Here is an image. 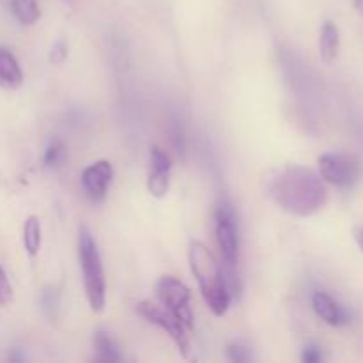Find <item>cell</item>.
<instances>
[{"instance_id": "obj_17", "label": "cell", "mask_w": 363, "mask_h": 363, "mask_svg": "<svg viewBox=\"0 0 363 363\" xmlns=\"http://www.w3.org/2000/svg\"><path fill=\"white\" fill-rule=\"evenodd\" d=\"M11 301H13V287H11L6 272L0 266V307H7Z\"/></svg>"}, {"instance_id": "obj_3", "label": "cell", "mask_w": 363, "mask_h": 363, "mask_svg": "<svg viewBox=\"0 0 363 363\" xmlns=\"http://www.w3.org/2000/svg\"><path fill=\"white\" fill-rule=\"evenodd\" d=\"M78 254H80V266L84 272L85 293H87L89 305L92 312H103L106 303V282L105 272H103L101 255H99L98 245L94 238L89 233L87 227H80V238H78Z\"/></svg>"}, {"instance_id": "obj_22", "label": "cell", "mask_w": 363, "mask_h": 363, "mask_svg": "<svg viewBox=\"0 0 363 363\" xmlns=\"http://www.w3.org/2000/svg\"><path fill=\"white\" fill-rule=\"evenodd\" d=\"M353 6L358 13L363 14V0H353Z\"/></svg>"}, {"instance_id": "obj_5", "label": "cell", "mask_w": 363, "mask_h": 363, "mask_svg": "<svg viewBox=\"0 0 363 363\" xmlns=\"http://www.w3.org/2000/svg\"><path fill=\"white\" fill-rule=\"evenodd\" d=\"M160 303L172 312L188 330H194V311L190 307V289L174 277H162L156 284Z\"/></svg>"}, {"instance_id": "obj_13", "label": "cell", "mask_w": 363, "mask_h": 363, "mask_svg": "<svg viewBox=\"0 0 363 363\" xmlns=\"http://www.w3.org/2000/svg\"><path fill=\"white\" fill-rule=\"evenodd\" d=\"M23 247L30 257H35L41 248V222L35 215H30L23 223Z\"/></svg>"}, {"instance_id": "obj_14", "label": "cell", "mask_w": 363, "mask_h": 363, "mask_svg": "<svg viewBox=\"0 0 363 363\" xmlns=\"http://www.w3.org/2000/svg\"><path fill=\"white\" fill-rule=\"evenodd\" d=\"M11 11L21 25H34L41 18L38 0H11Z\"/></svg>"}, {"instance_id": "obj_10", "label": "cell", "mask_w": 363, "mask_h": 363, "mask_svg": "<svg viewBox=\"0 0 363 363\" xmlns=\"http://www.w3.org/2000/svg\"><path fill=\"white\" fill-rule=\"evenodd\" d=\"M312 307L314 312L330 326H340L346 323V315H344L342 308L337 305V301L326 293H315L312 296Z\"/></svg>"}, {"instance_id": "obj_7", "label": "cell", "mask_w": 363, "mask_h": 363, "mask_svg": "<svg viewBox=\"0 0 363 363\" xmlns=\"http://www.w3.org/2000/svg\"><path fill=\"white\" fill-rule=\"evenodd\" d=\"M216 241L223 262L233 272L238 264V230L234 213L230 211L229 206H222L216 211Z\"/></svg>"}, {"instance_id": "obj_8", "label": "cell", "mask_w": 363, "mask_h": 363, "mask_svg": "<svg viewBox=\"0 0 363 363\" xmlns=\"http://www.w3.org/2000/svg\"><path fill=\"white\" fill-rule=\"evenodd\" d=\"M112 177L113 167L106 160H99V162L89 165L82 172V184H84V190L87 194V197L92 202L105 201L106 191H108L110 183H112Z\"/></svg>"}, {"instance_id": "obj_9", "label": "cell", "mask_w": 363, "mask_h": 363, "mask_svg": "<svg viewBox=\"0 0 363 363\" xmlns=\"http://www.w3.org/2000/svg\"><path fill=\"white\" fill-rule=\"evenodd\" d=\"M149 179L147 190L152 197L162 199L169 194L170 188V170H172V162L170 156L160 147H151V156H149Z\"/></svg>"}, {"instance_id": "obj_4", "label": "cell", "mask_w": 363, "mask_h": 363, "mask_svg": "<svg viewBox=\"0 0 363 363\" xmlns=\"http://www.w3.org/2000/svg\"><path fill=\"white\" fill-rule=\"evenodd\" d=\"M135 311H137V314L140 315L142 319H145L149 325L158 326L160 330H163V332L174 340V344H176L177 350L181 351V354H183L184 358L188 357L191 347L190 335H188L190 330H188L172 312L167 311L163 305H156L152 303V301H140V303H137Z\"/></svg>"}, {"instance_id": "obj_1", "label": "cell", "mask_w": 363, "mask_h": 363, "mask_svg": "<svg viewBox=\"0 0 363 363\" xmlns=\"http://www.w3.org/2000/svg\"><path fill=\"white\" fill-rule=\"evenodd\" d=\"M268 195L280 209L294 216L314 215L328 199L321 177L301 165L277 170L268 181Z\"/></svg>"}, {"instance_id": "obj_15", "label": "cell", "mask_w": 363, "mask_h": 363, "mask_svg": "<svg viewBox=\"0 0 363 363\" xmlns=\"http://www.w3.org/2000/svg\"><path fill=\"white\" fill-rule=\"evenodd\" d=\"M94 347H96V360L98 362L112 363V362L121 360L119 353H117L116 344H113V340L110 339L106 333H101V332L96 333Z\"/></svg>"}, {"instance_id": "obj_18", "label": "cell", "mask_w": 363, "mask_h": 363, "mask_svg": "<svg viewBox=\"0 0 363 363\" xmlns=\"http://www.w3.org/2000/svg\"><path fill=\"white\" fill-rule=\"evenodd\" d=\"M227 354H229V360L238 362V363L250 360V354H248V351L245 350L243 346H240V344H230L229 350H227Z\"/></svg>"}, {"instance_id": "obj_2", "label": "cell", "mask_w": 363, "mask_h": 363, "mask_svg": "<svg viewBox=\"0 0 363 363\" xmlns=\"http://www.w3.org/2000/svg\"><path fill=\"white\" fill-rule=\"evenodd\" d=\"M188 259H190L191 273L197 279L199 289H201L206 305L216 318H222L229 311L230 305L229 284H227L222 264L215 257V254L201 241H191Z\"/></svg>"}, {"instance_id": "obj_12", "label": "cell", "mask_w": 363, "mask_h": 363, "mask_svg": "<svg viewBox=\"0 0 363 363\" xmlns=\"http://www.w3.org/2000/svg\"><path fill=\"white\" fill-rule=\"evenodd\" d=\"M340 50V35L339 28L335 27L333 21H325L321 28V35H319V52H321V59L325 62H333L339 55Z\"/></svg>"}, {"instance_id": "obj_6", "label": "cell", "mask_w": 363, "mask_h": 363, "mask_svg": "<svg viewBox=\"0 0 363 363\" xmlns=\"http://www.w3.org/2000/svg\"><path fill=\"white\" fill-rule=\"evenodd\" d=\"M318 163L321 177L333 186H351L360 177V165L353 156L323 155Z\"/></svg>"}, {"instance_id": "obj_21", "label": "cell", "mask_w": 363, "mask_h": 363, "mask_svg": "<svg viewBox=\"0 0 363 363\" xmlns=\"http://www.w3.org/2000/svg\"><path fill=\"white\" fill-rule=\"evenodd\" d=\"M354 240H357L358 247H360L363 252V227H358V229L354 230Z\"/></svg>"}, {"instance_id": "obj_19", "label": "cell", "mask_w": 363, "mask_h": 363, "mask_svg": "<svg viewBox=\"0 0 363 363\" xmlns=\"http://www.w3.org/2000/svg\"><path fill=\"white\" fill-rule=\"evenodd\" d=\"M67 57V45L64 41H59L55 46L52 48V53H50V60L53 64H60L64 62Z\"/></svg>"}, {"instance_id": "obj_11", "label": "cell", "mask_w": 363, "mask_h": 363, "mask_svg": "<svg viewBox=\"0 0 363 363\" xmlns=\"http://www.w3.org/2000/svg\"><path fill=\"white\" fill-rule=\"evenodd\" d=\"M23 84V73L16 57L0 46V87L14 91Z\"/></svg>"}, {"instance_id": "obj_16", "label": "cell", "mask_w": 363, "mask_h": 363, "mask_svg": "<svg viewBox=\"0 0 363 363\" xmlns=\"http://www.w3.org/2000/svg\"><path fill=\"white\" fill-rule=\"evenodd\" d=\"M64 155H66V149H64V145L60 144V142H53V144H50L48 149H46L43 162H45L46 167H57L62 163Z\"/></svg>"}, {"instance_id": "obj_20", "label": "cell", "mask_w": 363, "mask_h": 363, "mask_svg": "<svg viewBox=\"0 0 363 363\" xmlns=\"http://www.w3.org/2000/svg\"><path fill=\"white\" fill-rule=\"evenodd\" d=\"M301 360H303L305 363H318L319 360H321V351L314 346L307 347L303 353V357H301Z\"/></svg>"}]
</instances>
